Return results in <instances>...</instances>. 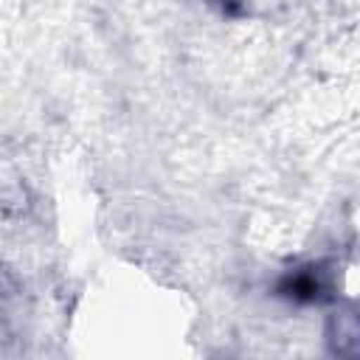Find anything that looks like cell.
<instances>
[{
	"label": "cell",
	"instance_id": "7a4b0ae2",
	"mask_svg": "<svg viewBox=\"0 0 360 360\" xmlns=\"http://www.w3.org/2000/svg\"><path fill=\"white\" fill-rule=\"evenodd\" d=\"M326 340H329L332 352L349 354L360 343V312L352 307L332 312L326 321Z\"/></svg>",
	"mask_w": 360,
	"mask_h": 360
},
{
	"label": "cell",
	"instance_id": "6da1fadb",
	"mask_svg": "<svg viewBox=\"0 0 360 360\" xmlns=\"http://www.w3.org/2000/svg\"><path fill=\"white\" fill-rule=\"evenodd\" d=\"M276 290H278V295L301 301V304L323 301V298H329V290H332V273L326 270V264H304V267L287 273Z\"/></svg>",
	"mask_w": 360,
	"mask_h": 360
},
{
	"label": "cell",
	"instance_id": "3957f363",
	"mask_svg": "<svg viewBox=\"0 0 360 360\" xmlns=\"http://www.w3.org/2000/svg\"><path fill=\"white\" fill-rule=\"evenodd\" d=\"M211 3H217L225 14H239V8H242V6H239V0H211Z\"/></svg>",
	"mask_w": 360,
	"mask_h": 360
}]
</instances>
